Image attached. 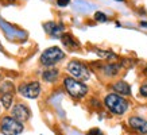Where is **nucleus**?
Here are the masks:
<instances>
[{
    "label": "nucleus",
    "mask_w": 147,
    "mask_h": 135,
    "mask_svg": "<svg viewBox=\"0 0 147 135\" xmlns=\"http://www.w3.org/2000/svg\"><path fill=\"white\" fill-rule=\"evenodd\" d=\"M105 107L115 115H123L128 109V101L116 93H109L104 99Z\"/></svg>",
    "instance_id": "nucleus-1"
},
{
    "label": "nucleus",
    "mask_w": 147,
    "mask_h": 135,
    "mask_svg": "<svg viewBox=\"0 0 147 135\" xmlns=\"http://www.w3.org/2000/svg\"><path fill=\"white\" fill-rule=\"evenodd\" d=\"M63 85H65V89L67 90V93L70 95L71 97H74V99L84 97L86 92H88V86L82 84L81 81L73 78V77H66L63 80Z\"/></svg>",
    "instance_id": "nucleus-2"
},
{
    "label": "nucleus",
    "mask_w": 147,
    "mask_h": 135,
    "mask_svg": "<svg viewBox=\"0 0 147 135\" xmlns=\"http://www.w3.org/2000/svg\"><path fill=\"white\" fill-rule=\"evenodd\" d=\"M63 58H65V53L59 47L53 46V47L46 49L42 53V55H40V63L45 65V66H53V65H55V63L59 62Z\"/></svg>",
    "instance_id": "nucleus-3"
},
{
    "label": "nucleus",
    "mask_w": 147,
    "mask_h": 135,
    "mask_svg": "<svg viewBox=\"0 0 147 135\" xmlns=\"http://www.w3.org/2000/svg\"><path fill=\"white\" fill-rule=\"evenodd\" d=\"M0 131L4 135H19L23 131V124L12 116H4L0 123Z\"/></svg>",
    "instance_id": "nucleus-4"
},
{
    "label": "nucleus",
    "mask_w": 147,
    "mask_h": 135,
    "mask_svg": "<svg viewBox=\"0 0 147 135\" xmlns=\"http://www.w3.org/2000/svg\"><path fill=\"white\" fill-rule=\"evenodd\" d=\"M67 70L73 76V78H76L78 81H86V80H89V77H90L89 69L85 66L84 63L77 62V61H71L67 65Z\"/></svg>",
    "instance_id": "nucleus-5"
},
{
    "label": "nucleus",
    "mask_w": 147,
    "mask_h": 135,
    "mask_svg": "<svg viewBox=\"0 0 147 135\" xmlns=\"http://www.w3.org/2000/svg\"><path fill=\"white\" fill-rule=\"evenodd\" d=\"M13 93H15V88L13 84L9 81H5L3 85L0 86V100L1 104L5 109H8L12 104V99H13Z\"/></svg>",
    "instance_id": "nucleus-6"
},
{
    "label": "nucleus",
    "mask_w": 147,
    "mask_h": 135,
    "mask_svg": "<svg viewBox=\"0 0 147 135\" xmlns=\"http://www.w3.org/2000/svg\"><path fill=\"white\" fill-rule=\"evenodd\" d=\"M19 93L27 99H36L40 93V86L38 82H30L19 86Z\"/></svg>",
    "instance_id": "nucleus-7"
},
{
    "label": "nucleus",
    "mask_w": 147,
    "mask_h": 135,
    "mask_svg": "<svg viewBox=\"0 0 147 135\" xmlns=\"http://www.w3.org/2000/svg\"><path fill=\"white\" fill-rule=\"evenodd\" d=\"M12 117H15L18 122H26L30 119V109L24 104H16L12 108Z\"/></svg>",
    "instance_id": "nucleus-8"
},
{
    "label": "nucleus",
    "mask_w": 147,
    "mask_h": 135,
    "mask_svg": "<svg viewBox=\"0 0 147 135\" xmlns=\"http://www.w3.org/2000/svg\"><path fill=\"white\" fill-rule=\"evenodd\" d=\"M128 124L131 128L138 131L139 134H147V120L139 116H132L128 119Z\"/></svg>",
    "instance_id": "nucleus-9"
},
{
    "label": "nucleus",
    "mask_w": 147,
    "mask_h": 135,
    "mask_svg": "<svg viewBox=\"0 0 147 135\" xmlns=\"http://www.w3.org/2000/svg\"><path fill=\"white\" fill-rule=\"evenodd\" d=\"M43 28L46 30V32L49 34V35L51 36H55V38H58V36H62V31H63V26L62 24H58V23L55 22H47L43 24Z\"/></svg>",
    "instance_id": "nucleus-10"
},
{
    "label": "nucleus",
    "mask_w": 147,
    "mask_h": 135,
    "mask_svg": "<svg viewBox=\"0 0 147 135\" xmlns=\"http://www.w3.org/2000/svg\"><path fill=\"white\" fill-rule=\"evenodd\" d=\"M113 89H115V92H117V93H120V95L131 93V86H129L127 82H124V81H117V82H115V84H113Z\"/></svg>",
    "instance_id": "nucleus-11"
},
{
    "label": "nucleus",
    "mask_w": 147,
    "mask_h": 135,
    "mask_svg": "<svg viewBox=\"0 0 147 135\" xmlns=\"http://www.w3.org/2000/svg\"><path fill=\"white\" fill-rule=\"evenodd\" d=\"M61 38H62L63 45L67 46V47H71V49H76V47H78V42H77V41L70 35V34H63Z\"/></svg>",
    "instance_id": "nucleus-12"
},
{
    "label": "nucleus",
    "mask_w": 147,
    "mask_h": 135,
    "mask_svg": "<svg viewBox=\"0 0 147 135\" xmlns=\"http://www.w3.org/2000/svg\"><path fill=\"white\" fill-rule=\"evenodd\" d=\"M42 77H43V80L47 81V82H53V81L58 77V70L57 69H50V70H46V72H43Z\"/></svg>",
    "instance_id": "nucleus-13"
},
{
    "label": "nucleus",
    "mask_w": 147,
    "mask_h": 135,
    "mask_svg": "<svg viewBox=\"0 0 147 135\" xmlns=\"http://www.w3.org/2000/svg\"><path fill=\"white\" fill-rule=\"evenodd\" d=\"M117 69H119V66L117 65H112V63H109V65H107V66L104 68L105 74H108V76H115L116 73H117Z\"/></svg>",
    "instance_id": "nucleus-14"
},
{
    "label": "nucleus",
    "mask_w": 147,
    "mask_h": 135,
    "mask_svg": "<svg viewBox=\"0 0 147 135\" xmlns=\"http://www.w3.org/2000/svg\"><path fill=\"white\" fill-rule=\"evenodd\" d=\"M97 54L100 57H104V58H116L115 54H112L111 51H101V50H98Z\"/></svg>",
    "instance_id": "nucleus-15"
},
{
    "label": "nucleus",
    "mask_w": 147,
    "mask_h": 135,
    "mask_svg": "<svg viewBox=\"0 0 147 135\" xmlns=\"http://www.w3.org/2000/svg\"><path fill=\"white\" fill-rule=\"evenodd\" d=\"M94 19L97 22H107V15L102 12H96L94 14Z\"/></svg>",
    "instance_id": "nucleus-16"
},
{
    "label": "nucleus",
    "mask_w": 147,
    "mask_h": 135,
    "mask_svg": "<svg viewBox=\"0 0 147 135\" xmlns=\"http://www.w3.org/2000/svg\"><path fill=\"white\" fill-rule=\"evenodd\" d=\"M139 92H140V95H142V96L147 97V84H143V85L140 86V89H139Z\"/></svg>",
    "instance_id": "nucleus-17"
},
{
    "label": "nucleus",
    "mask_w": 147,
    "mask_h": 135,
    "mask_svg": "<svg viewBox=\"0 0 147 135\" xmlns=\"http://www.w3.org/2000/svg\"><path fill=\"white\" fill-rule=\"evenodd\" d=\"M88 135H102V132L98 128H92L90 131H88Z\"/></svg>",
    "instance_id": "nucleus-18"
},
{
    "label": "nucleus",
    "mask_w": 147,
    "mask_h": 135,
    "mask_svg": "<svg viewBox=\"0 0 147 135\" xmlns=\"http://www.w3.org/2000/svg\"><path fill=\"white\" fill-rule=\"evenodd\" d=\"M70 3V0H57V4L59 5V7H65V5H67Z\"/></svg>",
    "instance_id": "nucleus-19"
},
{
    "label": "nucleus",
    "mask_w": 147,
    "mask_h": 135,
    "mask_svg": "<svg viewBox=\"0 0 147 135\" xmlns=\"http://www.w3.org/2000/svg\"><path fill=\"white\" fill-rule=\"evenodd\" d=\"M140 26H143V27H147V23H146V22H142V23H140Z\"/></svg>",
    "instance_id": "nucleus-20"
},
{
    "label": "nucleus",
    "mask_w": 147,
    "mask_h": 135,
    "mask_svg": "<svg viewBox=\"0 0 147 135\" xmlns=\"http://www.w3.org/2000/svg\"><path fill=\"white\" fill-rule=\"evenodd\" d=\"M116 1H123V0H116Z\"/></svg>",
    "instance_id": "nucleus-21"
},
{
    "label": "nucleus",
    "mask_w": 147,
    "mask_h": 135,
    "mask_svg": "<svg viewBox=\"0 0 147 135\" xmlns=\"http://www.w3.org/2000/svg\"><path fill=\"white\" fill-rule=\"evenodd\" d=\"M146 72H147V68H146Z\"/></svg>",
    "instance_id": "nucleus-22"
}]
</instances>
